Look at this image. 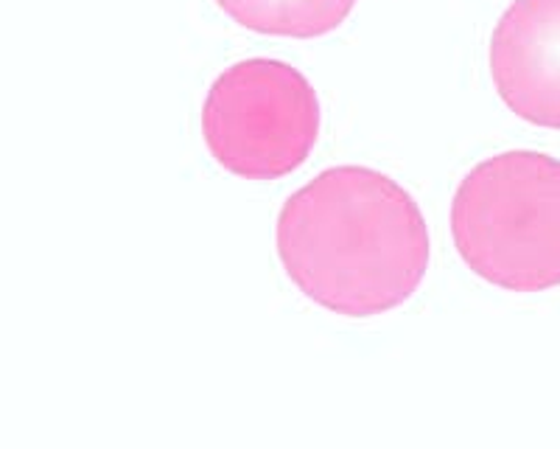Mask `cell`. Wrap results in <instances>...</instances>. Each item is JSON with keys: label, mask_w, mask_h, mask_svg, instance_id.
I'll list each match as a JSON object with an SVG mask.
<instances>
[{"label": "cell", "mask_w": 560, "mask_h": 449, "mask_svg": "<svg viewBox=\"0 0 560 449\" xmlns=\"http://www.w3.org/2000/svg\"><path fill=\"white\" fill-rule=\"evenodd\" d=\"M278 258L294 287L342 318L404 307L429 269V228L418 203L370 166H334L283 203Z\"/></svg>", "instance_id": "cell-1"}, {"label": "cell", "mask_w": 560, "mask_h": 449, "mask_svg": "<svg viewBox=\"0 0 560 449\" xmlns=\"http://www.w3.org/2000/svg\"><path fill=\"white\" fill-rule=\"evenodd\" d=\"M452 239L474 276L529 296L560 287V161L510 149L465 174L452 199Z\"/></svg>", "instance_id": "cell-2"}, {"label": "cell", "mask_w": 560, "mask_h": 449, "mask_svg": "<svg viewBox=\"0 0 560 449\" xmlns=\"http://www.w3.org/2000/svg\"><path fill=\"white\" fill-rule=\"evenodd\" d=\"M323 110L317 90L280 59H242L210 84L202 138L213 161L242 180H280L317 147Z\"/></svg>", "instance_id": "cell-3"}, {"label": "cell", "mask_w": 560, "mask_h": 449, "mask_svg": "<svg viewBox=\"0 0 560 449\" xmlns=\"http://www.w3.org/2000/svg\"><path fill=\"white\" fill-rule=\"evenodd\" d=\"M488 65L510 113L560 129V0H513L490 34Z\"/></svg>", "instance_id": "cell-4"}, {"label": "cell", "mask_w": 560, "mask_h": 449, "mask_svg": "<svg viewBox=\"0 0 560 449\" xmlns=\"http://www.w3.org/2000/svg\"><path fill=\"white\" fill-rule=\"evenodd\" d=\"M359 0H217L238 26L269 37L314 39L337 32Z\"/></svg>", "instance_id": "cell-5"}]
</instances>
